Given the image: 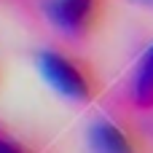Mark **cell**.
Listing matches in <instances>:
<instances>
[{
  "mask_svg": "<svg viewBox=\"0 0 153 153\" xmlns=\"http://www.w3.org/2000/svg\"><path fill=\"white\" fill-rule=\"evenodd\" d=\"M38 70H40L43 81L65 100L94 102L100 97L102 83H100L94 67L73 54H65L59 48H43L38 54Z\"/></svg>",
  "mask_w": 153,
  "mask_h": 153,
  "instance_id": "obj_1",
  "label": "cell"
},
{
  "mask_svg": "<svg viewBox=\"0 0 153 153\" xmlns=\"http://www.w3.org/2000/svg\"><path fill=\"white\" fill-rule=\"evenodd\" d=\"M108 8L110 0H46L43 13L65 38L86 40L102 27Z\"/></svg>",
  "mask_w": 153,
  "mask_h": 153,
  "instance_id": "obj_2",
  "label": "cell"
},
{
  "mask_svg": "<svg viewBox=\"0 0 153 153\" xmlns=\"http://www.w3.org/2000/svg\"><path fill=\"white\" fill-rule=\"evenodd\" d=\"M86 143L91 153H148L143 137L124 121L118 118H97L89 132H86Z\"/></svg>",
  "mask_w": 153,
  "mask_h": 153,
  "instance_id": "obj_3",
  "label": "cell"
},
{
  "mask_svg": "<svg viewBox=\"0 0 153 153\" xmlns=\"http://www.w3.org/2000/svg\"><path fill=\"white\" fill-rule=\"evenodd\" d=\"M132 102L140 110H153V43L143 51L137 59V67L132 73V86H129Z\"/></svg>",
  "mask_w": 153,
  "mask_h": 153,
  "instance_id": "obj_4",
  "label": "cell"
},
{
  "mask_svg": "<svg viewBox=\"0 0 153 153\" xmlns=\"http://www.w3.org/2000/svg\"><path fill=\"white\" fill-rule=\"evenodd\" d=\"M0 153H38V151L30 143H24L16 134H11L8 129H0Z\"/></svg>",
  "mask_w": 153,
  "mask_h": 153,
  "instance_id": "obj_5",
  "label": "cell"
},
{
  "mask_svg": "<svg viewBox=\"0 0 153 153\" xmlns=\"http://www.w3.org/2000/svg\"><path fill=\"white\" fill-rule=\"evenodd\" d=\"M143 3H151V5H153V0H143Z\"/></svg>",
  "mask_w": 153,
  "mask_h": 153,
  "instance_id": "obj_6",
  "label": "cell"
}]
</instances>
